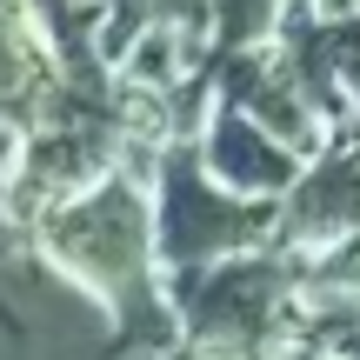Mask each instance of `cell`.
I'll return each mask as SVG.
<instances>
[{
	"mask_svg": "<svg viewBox=\"0 0 360 360\" xmlns=\"http://www.w3.org/2000/svg\"><path fill=\"white\" fill-rule=\"evenodd\" d=\"M207 27H220L227 53H254L267 34L287 27V13H281V0H207Z\"/></svg>",
	"mask_w": 360,
	"mask_h": 360,
	"instance_id": "5",
	"label": "cell"
},
{
	"mask_svg": "<svg viewBox=\"0 0 360 360\" xmlns=\"http://www.w3.org/2000/svg\"><path fill=\"white\" fill-rule=\"evenodd\" d=\"M200 167L220 180L227 193H240V200H267L274 193H287L300 180V154L287 141H274L260 120H247L240 107L214 101V114H207V134H200Z\"/></svg>",
	"mask_w": 360,
	"mask_h": 360,
	"instance_id": "4",
	"label": "cell"
},
{
	"mask_svg": "<svg viewBox=\"0 0 360 360\" xmlns=\"http://www.w3.org/2000/svg\"><path fill=\"white\" fill-rule=\"evenodd\" d=\"M274 300H281V267L260 254H233L220 267H193L180 274V314H187V334L200 347L220 354H240L247 340L267 334L274 321Z\"/></svg>",
	"mask_w": 360,
	"mask_h": 360,
	"instance_id": "3",
	"label": "cell"
},
{
	"mask_svg": "<svg viewBox=\"0 0 360 360\" xmlns=\"http://www.w3.org/2000/svg\"><path fill=\"white\" fill-rule=\"evenodd\" d=\"M281 227V207L267 200H240L227 193L214 174L200 167L193 147H174L167 154V174H160V220H154V247L174 274H193L207 267L214 254H240V247L267 240Z\"/></svg>",
	"mask_w": 360,
	"mask_h": 360,
	"instance_id": "2",
	"label": "cell"
},
{
	"mask_svg": "<svg viewBox=\"0 0 360 360\" xmlns=\"http://www.w3.org/2000/svg\"><path fill=\"white\" fill-rule=\"evenodd\" d=\"M40 247L60 274H74L87 294H101L107 307L134 314V300H147V254H154V220L147 200L127 174L94 180L87 193L60 200L40 227Z\"/></svg>",
	"mask_w": 360,
	"mask_h": 360,
	"instance_id": "1",
	"label": "cell"
}]
</instances>
